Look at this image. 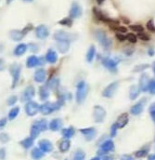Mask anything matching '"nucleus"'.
Segmentation results:
<instances>
[{"label":"nucleus","instance_id":"obj_44","mask_svg":"<svg viewBox=\"0 0 155 160\" xmlns=\"http://www.w3.org/2000/svg\"><path fill=\"white\" fill-rule=\"evenodd\" d=\"M130 29L133 30V31H136V32H139V33H141L143 32V27L139 24H136V25H130Z\"/></svg>","mask_w":155,"mask_h":160},{"label":"nucleus","instance_id":"obj_39","mask_svg":"<svg viewBox=\"0 0 155 160\" xmlns=\"http://www.w3.org/2000/svg\"><path fill=\"white\" fill-rule=\"evenodd\" d=\"M39 133H40V131H39V130H38L34 126L32 125V127H31V130H30V136H31V138L34 140L35 138H37V137H38Z\"/></svg>","mask_w":155,"mask_h":160},{"label":"nucleus","instance_id":"obj_14","mask_svg":"<svg viewBox=\"0 0 155 160\" xmlns=\"http://www.w3.org/2000/svg\"><path fill=\"white\" fill-rule=\"evenodd\" d=\"M102 64L110 71H115L116 66H117V61H115L113 59H110V58H103Z\"/></svg>","mask_w":155,"mask_h":160},{"label":"nucleus","instance_id":"obj_53","mask_svg":"<svg viewBox=\"0 0 155 160\" xmlns=\"http://www.w3.org/2000/svg\"><path fill=\"white\" fill-rule=\"evenodd\" d=\"M5 158H6V150L4 148H1L0 149V159L4 160Z\"/></svg>","mask_w":155,"mask_h":160},{"label":"nucleus","instance_id":"obj_48","mask_svg":"<svg viewBox=\"0 0 155 160\" xmlns=\"http://www.w3.org/2000/svg\"><path fill=\"white\" fill-rule=\"evenodd\" d=\"M17 101H18L17 96H10V97L8 99V104H9V105H14V104L16 103Z\"/></svg>","mask_w":155,"mask_h":160},{"label":"nucleus","instance_id":"obj_35","mask_svg":"<svg viewBox=\"0 0 155 160\" xmlns=\"http://www.w3.org/2000/svg\"><path fill=\"white\" fill-rule=\"evenodd\" d=\"M95 54H96V50H95V47L94 46H91V47L88 49L87 50V53H86V61L88 62H91L95 57Z\"/></svg>","mask_w":155,"mask_h":160},{"label":"nucleus","instance_id":"obj_38","mask_svg":"<svg viewBox=\"0 0 155 160\" xmlns=\"http://www.w3.org/2000/svg\"><path fill=\"white\" fill-rule=\"evenodd\" d=\"M59 24H61V25H64V26L71 27L73 25V20L70 17L69 18H64V19H62L61 20L59 21Z\"/></svg>","mask_w":155,"mask_h":160},{"label":"nucleus","instance_id":"obj_23","mask_svg":"<svg viewBox=\"0 0 155 160\" xmlns=\"http://www.w3.org/2000/svg\"><path fill=\"white\" fill-rule=\"evenodd\" d=\"M9 36L13 41H20L23 38L24 35H23V32L20 30H12L9 33Z\"/></svg>","mask_w":155,"mask_h":160},{"label":"nucleus","instance_id":"obj_50","mask_svg":"<svg viewBox=\"0 0 155 160\" xmlns=\"http://www.w3.org/2000/svg\"><path fill=\"white\" fill-rule=\"evenodd\" d=\"M33 29V25L32 24H28L24 29H23V31H21V32H23V35H25L29 31H31Z\"/></svg>","mask_w":155,"mask_h":160},{"label":"nucleus","instance_id":"obj_34","mask_svg":"<svg viewBox=\"0 0 155 160\" xmlns=\"http://www.w3.org/2000/svg\"><path fill=\"white\" fill-rule=\"evenodd\" d=\"M59 85V80L57 77H54V78L50 79L49 81V83L47 84V86L49 87V89H52V90H56L58 88Z\"/></svg>","mask_w":155,"mask_h":160},{"label":"nucleus","instance_id":"obj_7","mask_svg":"<svg viewBox=\"0 0 155 160\" xmlns=\"http://www.w3.org/2000/svg\"><path fill=\"white\" fill-rule=\"evenodd\" d=\"M39 105L35 102H28L25 104V112L27 113V116L29 117H34L36 113L39 112Z\"/></svg>","mask_w":155,"mask_h":160},{"label":"nucleus","instance_id":"obj_26","mask_svg":"<svg viewBox=\"0 0 155 160\" xmlns=\"http://www.w3.org/2000/svg\"><path fill=\"white\" fill-rule=\"evenodd\" d=\"M139 92H140V88L138 86H136V85L131 86L130 90H129V97H130V99L131 100H135L139 96Z\"/></svg>","mask_w":155,"mask_h":160},{"label":"nucleus","instance_id":"obj_28","mask_svg":"<svg viewBox=\"0 0 155 160\" xmlns=\"http://www.w3.org/2000/svg\"><path fill=\"white\" fill-rule=\"evenodd\" d=\"M70 146H71V142L69 139H65L63 141L60 142L59 145V149L61 153H65L67 152L69 149H70Z\"/></svg>","mask_w":155,"mask_h":160},{"label":"nucleus","instance_id":"obj_36","mask_svg":"<svg viewBox=\"0 0 155 160\" xmlns=\"http://www.w3.org/2000/svg\"><path fill=\"white\" fill-rule=\"evenodd\" d=\"M19 113H20V107L16 106V107L12 108V109L9 111V120L15 119V118L18 117Z\"/></svg>","mask_w":155,"mask_h":160},{"label":"nucleus","instance_id":"obj_31","mask_svg":"<svg viewBox=\"0 0 155 160\" xmlns=\"http://www.w3.org/2000/svg\"><path fill=\"white\" fill-rule=\"evenodd\" d=\"M44 154H45V153H44L39 147L34 148L31 152V155L33 157V159H34V160H39L40 158H42L44 156Z\"/></svg>","mask_w":155,"mask_h":160},{"label":"nucleus","instance_id":"obj_55","mask_svg":"<svg viewBox=\"0 0 155 160\" xmlns=\"http://www.w3.org/2000/svg\"><path fill=\"white\" fill-rule=\"evenodd\" d=\"M121 160H134V158L129 154H124L121 157Z\"/></svg>","mask_w":155,"mask_h":160},{"label":"nucleus","instance_id":"obj_37","mask_svg":"<svg viewBox=\"0 0 155 160\" xmlns=\"http://www.w3.org/2000/svg\"><path fill=\"white\" fill-rule=\"evenodd\" d=\"M85 154L82 150H77L73 157V160H85Z\"/></svg>","mask_w":155,"mask_h":160},{"label":"nucleus","instance_id":"obj_13","mask_svg":"<svg viewBox=\"0 0 155 160\" xmlns=\"http://www.w3.org/2000/svg\"><path fill=\"white\" fill-rule=\"evenodd\" d=\"M80 132L85 137L87 141H91L94 139L96 136V129L94 128H82L80 129Z\"/></svg>","mask_w":155,"mask_h":160},{"label":"nucleus","instance_id":"obj_63","mask_svg":"<svg viewBox=\"0 0 155 160\" xmlns=\"http://www.w3.org/2000/svg\"><path fill=\"white\" fill-rule=\"evenodd\" d=\"M102 1H104V0H98L99 4H101V2H102Z\"/></svg>","mask_w":155,"mask_h":160},{"label":"nucleus","instance_id":"obj_19","mask_svg":"<svg viewBox=\"0 0 155 160\" xmlns=\"http://www.w3.org/2000/svg\"><path fill=\"white\" fill-rule=\"evenodd\" d=\"M46 71L40 68V69H37L35 71V74H34V80L38 83H43L45 82V79H46Z\"/></svg>","mask_w":155,"mask_h":160},{"label":"nucleus","instance_id":"obj_16","mask_svg":"<svg viewBox=\"0 0 155 160\" xmlns=\"http://www.w3.org/2000/svg\"><path fill=\"white\" fill-rule=\"evenodd\" d=\"M114 143L113 141H106L104 143H102L101 147H100V151L99 154H104V153H108L110 151H114Z\"/></svg>","mask_w":155,"mask_h":160},{"label":"nucleus","instance_id":"obj_4","mask_svg":"<svg viewBox=\"0 0 155 160\" xmlns=\"http://www.w3.org/2000/svg\"><path fill=\"white\" fill-rule=\"evenodd\" d=\"M20 71H21V67L19 63H13L9 67V72L12 76V85H11L12 88H14L19 82L20 76Z\"/></svg>","mask_w":155,"mask_h":160},{"label":"nucleus","instance_id":"obj_20","mask_svg":"<svg viewBox=\"0 0 155 160\" xmlns=\"http://www.w3.org/2000/svg\"><path fill=\"white\" fill-rule=\"evenodd\" d=\"M46 61L51 64H54L57 62L58 61V54L56 53V51H54L53 50H49L47 54H46V57H45Z\"/></svg>","mask_w":155,"mask_h":160},{"label":"nucleus","instance_id":"obj_52","mask_svg":"<svg viewBox=\"0 0 155 160\" xmlns=\"http://www.w3.org/2000/svg\"><path fill=\"white\" fill-rule=\"evenodd\" d=\"M114 30H117L119 33H126L127 32V29L125 27H123V26H116Z\"/></svg>","mask_w":155,"mask_h":160},{"label":"nucleus","instance_id":"obj_8","mask_svg":"<svg viewBox=\"0 0 155 160\" xmlns=\"http://www.w3.org/2000/svg\"><path fill=\"white\" fill-rule=\"evenodd\" d=\"M118 85L119 83L118 82H114L112 84H110L102 92V95L106 98H110L114 95V93L116 92L117 90V87H118Z\"/></svg>","mask_w":155,"mask_h":160},{"label":"nucleus","instance_id":"obj_43","mask_svg":"<svg viewBox=\"0 0 155 160\" xmlns=\"http://www.w3.org/2000/svg\"><path fill=\"white\" fill-rule=\"evenodd\" d=\"M148 90L151 94H155V81H150Z\"/></svg>","mask_w":155,"mask_h":160},{"label":"nucleus","instance_id":"obj_40","mask_svg":"<svg viewBox=\"0 0 155 160\" xmlns=\"http://www.w3.org/2000/svg\"><path fill=\"white\" fill-rule=\"evenodd\" d=\"M125 37H126V39H127L129 42H131V43H136V42H137V35H135L134 34H132V33L127 34Z\"/></svg>","mask_w":155,"mask_h":160},{"label":"nucleus","instance_id":"obj_2","mask_svg":"<svg viewBox=\"0 0 155 160\" xmlns=\"http://www.w3.org/2000/svg\"><path fill=\"white\" fill-rule=\"evenodd\" d=\"M95 36L104 49L109 50L112 47V40H110V38L106 35L105 32H103L101 30H97V31H95Z\"/></svg>","mask_w":155,"mask_h":160},{"label":"nucleus","instance_id":"obj_56","mask_svg":"<svg viewBox=\"0 0 155 160\" xmlns=\"http://www.w3.org/2000/svg\"><path fill=\"white\" fill-rule=\"evenodd\" d=\"M116 38H117L119 41H124V40L126 39V37H125L124 35H121V34H117V35H116Z\"/></svg>","mask_w":155,"mask_h":160},{"label":"nucleus","instance_id":"obj_58","mask_svg":"<svg viewBox=\"0 0 155 160\" xmlns=\"http://www.w3.org/2000/svg\"><path fill=\"white\" fill-rule=\"evenodd\" d=\"M148 160H155V154H150V155H149Z\"/></svg>","mask_w":155,"mask_h":160},{"label":"nucleus","instance_id":"obj_51","mask_svg":"<svg viewBox=\"0 0 155 160\" xmlns=\"http://www.w3.org/2000/svg\"><path fill=\"white\" fill-rule=\"evenodd\" d=\"M29 49H30V50L31 51H33V52H36L37 51V50H38V47L35 45V44H30L29 45Z\"/></svg>","mask_w":155,"mask_h":160},{"label":"nucleus","instance_id":"obj_45","mask_svg":"<svg viewBox=\"0 0 155 160\" xmlns=\"http://www.w3.org/2000/svg\"><path fill=\"white\" fill-rule=\"evenodd\" d=\"M147 154H148V150H147V149H141V150L136 152L135 155H136L137 157H143V156H145Z\"/></svg>","mask_w":155,"mask_h":160},{"label":"nucleus","instance_id":"obj_9","mask_svg":"<svg viewBox=\"0 0 155 160\" xmlns=\"http://www.w3.org/2000/svg\"><path fill=\"white\" fill-rule=\"evenodd\" d=\"M34 94H35L34 87L33 86H28V87L24 89L23 95H21L20 101H21V102H30L31 99L34 96Z\"/></svg>","mask_w":155,"mask_h":160},{"label":"nucleus","instance_id":"obj_41","mask_svg":"<svg viewBox=\"0 0 155 160\" xmlns=\"http://www.w3.org/2000/svg\"><path fill=\"white\" fill-rule=\"evenodd\" d=\"M150 117H151L153 122L155 123V102L150 106Z\"/></svg>","mask_w":155,"mask_h":160},{"label":"nucleus","instance_id":"obj_25","mask_svg":"<svg viewBox=\"0 0 155 160\" xmlns=\"http://www.w3.org/2000/svg\"><path fill=\"white\" fill-rule=\"evenodd\" d=\"M128 122V115L126 113H122V115L118 117V120L116 122L117 126H118V128H124Z\"/></svg>","mask_w":155,"mask_h":160},{"label":"nucleus","instance_id":"obj_59","mask_svg":"<svg viewBox=\"0 0 155 160\" xmlns=\"http://www.w3.org/2000/svg\"><path fill=\"white\" fill-rule=\"evenodd\" d=\"M23 1H24V2H32V1H34V0H23Z\"/></svg>","mask_w":155,"mask_h":160},{"label":"nucleus","instance_id":"obj_6","mask_svg":"<svg viewBox=\"0 0 155 160\" xmlns=\"http://www.w3.org/2000/svg\"><path fill=\"white\" fill-rule=\"evenodd\" d=\"M54 39L56 41H67L71 42L74 39V35L64 32V31H57L54 34Z\"/></svg>","mask_w":155,"mask_h":160},{"label":"nucleus","instance_id":"obj_57","mask_svg":"<svg viewBox=\"0 0 155 160\" xmlns=\"http://www.w3.org/2000/svg\"><path fill=\"white\" fill-rule=\"evenodd\" d=\"M102 160H114V159H113V157H112V156L106 155V156H104V157H103V159H102Z\"/></svg>","mask_w":155,"mask_h":160},{"label":"nucleus","instance_id":"obj_33","mask_svg":"<svg viewBox=\"0 0 155 160\" xmlns=\"http://www.w3.org/2000/svg\"><path fill=\"white\" fill-rule=\"evenodd\" d=\"M150 81L149 78L146 75H143L140 78V89H142L143 91L148 90V87H149Z\"/></svg>","mask_w":155,"mask_h":160},{"label":"nucleus","instance_id":"obj_22","mask_svg":"<svg viewBox=\"0 0 155 160\" xmlns=\"http://www.w3.org/2000/svg\"><path fill=\"white\" fill-rule=\"evenodd\" d=\"M27 50V45L26 44H19L14 50V54L16 56H21L23 55Z\"/></svg>","mask_w":155,"mask_h":160},{"label":"nucleus","instance_id":"obj_11","mask_svg":"<svg viewBox=\"0 0 155 160\" xmlns=\"http://www.w3.org/2000/svg\"><path fill=\"white\" fill-rule=\"evenodd\" d=\"M35 35H36V36L39 39H45V38H47L49 35V28L46 25L41 24V25L36 27Z\"/></svg>","mask_w":155,"mask_h":160},{"label":"nucleus","instance_id":"obj_30","mask_svg":"<svg viewBox=\"0 0 155 160\" xmlns=\"http://www.w3.org/2000/svg\"><path fill=\"white\" fill-rule=\"evenodd\" d=\"M39 64V58H37L36 56H30L27 58V61H26V65L28 68H33L35 67Z\"/></svg>","mask_w":155,"mask_h":160},{"label":"nucleus","instance_id":"obj_46","mask_svg":"<svg viewBox=\"0 0 155 160\" xmlns=\"http://www.w3.org/2000/svg\"><path fill=\"white\" fill-rule=\"evenodd\" d=\"M117 129H118V126L116 123H114L112 128H110V136L112 137H114L116 135V132H117Z\"/></svg>","mask_w":155,"mask_h":160},{"label":"nucleus","instance_id":"obj_27","mask_svg":"<svg viewBox=\"0 0 155 160\" xmlns=\"http://www.w3.org/2000/svg\"><path fill=\"white\" fill-rule=\"evenodd\" d=\"M143 106H144V103H142L141 102H138L137 104H135L134 106L131 107V110H130L131 111V113H132V115H134V116L139 115V113L143 110Z\"/></svg>","mask_w":155,"mask_h":160},{"label":"nucleus","instance_id":"obj_10","mask_svg":"<svg viewBox=\"0 0 155 160\" xmlns=\"http://www.w3.org/2000/svg\"><path fill=\"white\" fill-rule=\"evenodd\" d=\"M82 15V8L80 7V5L77 2H73L72 7L70 9V12H69V16L70 18L73 19H77Z\"/></svg>","mask_w":155,"mask_h":160},{"label":"nucleus","instance_id":"obj_60","mask_svg":"<svg viewBox=\"0 0 155 160\" xmlns=\"http://www.w3.org/2000/svg\"><path fill=\"white\" fill-rule=\"evenodd\" d=\"M91 160H100V159H99V157H93V158H92Z\"/></svg>","mask_w":155,"mask_h":160},{"label":"nucleus","instance_id":"obj_29","mask_svg":"<svg viewBox=\"0 0 155 160\" xmlns=\"http://www.w3.org/2000/svg\"><path fill=\"white\" fill-rule=\"evenodd\" d=\"M74 133H75V130H74V128L73 127H69L67 128H63L61 130V134H62V136L64 137L65 139L72 138V137L74 135Z\"/></svg>","mask_w":155,"mask_h":160},{"label":"nucleus","instance_id":"obj_32","mask_svg":"<svg viewBox=\"0 0 155 160\" xmlns=\"http://www.w3.org/2000/svg\"><path fill=\"white\" fill-rule=\"evenodd\" d=\"M20 143V145L23 146L24 149H29L34 144V139H32L31 137H28V138H25L24 140L21 141Z\"/></svg>","mask_w":155,"mask_h":160},{"label":"nucleus","instance_id":"obj_1","mask_svg":"<svg viewBox=\"0 0 155 160\" xmlns=\"http://www.w3.org/2000/svg\"><path fill=\"white\" fill-rule=\"evenodd\" d=\"M88 85L85 81H81L77 85V90H76V102L77 103L81 104L85 102L86 95L88 93Z\"/></svg>","mask_w":155,"mask_h":160},{"label":"nucleus","instance_id":"obj_15","mask_svg":"<svg viewBox=\"0 0 155 160\" xmlns=\"http://www.w3.org/2000/svg\"><path fill=\"white\" fill-rule=\"evenodd\" d=\"M57 49L58 50L64 54L66 53L69 49H70V42H67V41H57Z\"/></svg>","mask_w":155,"mask_h":160},{"label":"nucleus","instance_id":"obj_3","mask_svg":"<svg viewBox=\"0 0 155 160\" xmlns=\"http://www.w3.org/2000/svg\"><path fill=\"white\" fill-rule=\"evenodd\" d=\"M60 102H45L42 105H40L39 107V112L44 116H48L50 115L51 113H53L54 111L58 110L60 108Z\"/></svg>","mask_w":155,"mask_h":160},{"label":"nucleus","instance_id":"obj_18","mask_svg":"<svg viewBox=\"0 0 155 160\" xmlns=\"http://www.w3.org/2000/svg\"><path fill=\"white\" fill-rule=\"evenodd\" d=\"M49 128L52 130V131H58L62 128V120L59 118H55L53 120L50 121V123L49 124Z\"/></svg>","mask_w":155,"mask_h":160},{"label":"nucleus","instance_id":"obj_5","mask_svg":"<svg viewBox=\"0 0 155 160\" xmlns=\"http://www.w3.org/2000/svg\"><path fill=\"white\" fill-rule=\"evenodd\" d=\"M106 117V111L104 108H102L99 105H97L94 107V111H93V117H94V121L97 123H100L105 119Z\"/></svg>","mask_w":155,"mask_h":160},{"label":"nucleus","instance_id":"obj_54","mask_svg":"<svg viewBox=\"0 0 155 160\" xmlns=\"http://www.w3.org/2000/svg\"><path fill=\"white\" fill-rule=\"evenodd\" d=\"M7 124V118H1L0 119V128H2Z\"/></svg>","mask_w":155,"mask_h":160},{"label":"nucleus","instance_id":"obj_17","mask_svg":"<svg viewBox=\"0 0 155 160\" xmlns=\"http://www.w3.org/2000/svg\"><path fill=\"white\" fill-rule=\"evenodd\" d=\"M33 126H34L40 132L41 131H45L48 129L49 125L46 119H41V120H36L33 123Z\"/></svg>","mask_w":155,"mask_h":160},{"label":"nucleus","instance_id":"obj_62","mask_svg":"<svg viewBox=\"0 0 155 160\" xmlns=\"http://www.w3.org/2000/svg\"><path fill=\"white\" fill-rule=\"evenodd\" d=\"M11 1H13V0H7V3H8V4H9Z\"/></svg>","mask_w":155,"mask_h":160},{"label":"nucleus","instance_id":"obj_49","mask_svg":"<svg viewBox=\"0 0 155 160\" xmlns=\"http://www.w3.org/2000/svg\"><path fill=\"white\" fill-rule=\"evenodd\" d=\"M147 28L150 30V31H155V27H154V24H153V21L152 20H150L148 21V24H147Z\"/></svg>","mask_w":155,"mask_h":160},{"label":"nucleus","instance_id":"obj_42","mask_svg":"<svg viewBox=\"0 0 155 160\" xmlns=\"http://www.w3.org/2000/svg\"><path fill=\"white\" fill-rule=\"evenodd\" d=\"M0 141L2 143H8L9 141V136L7 133H0Z\"/></svg>","mask_w":155,"mask_h":160},{"label":"nucleus","instance_id":"obj_47","mask_svg":"<svg viewBox=\"0 0 155 160\" xmlns=\"http://www.w3.org/2000/svg\"><path fill=\"white\" fill-rule=\"evenodd\" d=\"M139 38H140L141 40H143V41H149L150 40V36L147 35V34H145V33H143V32H141V33H139Z\"/></svg>","mask_w":155,"mask_h":160},{"label":"nucleus","instance_id":"obj_21","mask_svg":"<svg viewBox=\"0 0 155 160\" xmlns=\"http://www.w3.org/2000/svg\"><path fill=\"white\" fill-rule=\"evenodd\" d=\"M39 95H40V99L42 101H45L49 97V87L46 86H42L39 88Z\"/></svg>","mask_w":155,"mask_h":160},{"label":"nucleus","instance_id":"obj_61","mask_svg":"<svg viewBox=\"0 0 155 160\" xmlns=\"http://www.w3.org/2000/svg\"><path fill=\"white\" fill-rule=\"evenodd\" d=\"M153 72H154V74H155V62L153 63Z\"/></svg>","mask_w":155,"mask_h":160},{"label":"nucleus","instance_id":"obj_12","mask_svg":"<svg viewBox=\"0 0 155 160\" xmlns=\"http://www.w3.org/2000/svg\"><path fill=\"white\" fill-rule=\"evenodd\" d=\"M39 148L44 152V153H50L53 150V144L51 143L50 141L49 140H41L38 143Z\"/></svg>","mask_w":155,"mask_h":160},{"label":"nucleus","instance_id":"obj_24","mask_svg":"<svg viewBox=\"0 0 155 160\" xmlns=\"http://www.w3.org/2000/svg\"><path fill=\"white\" fill-rule=\"evenodd\" d=\"M93 11H94L95 16H96L99 20H102V21H104V22H108V24H110V22L113 20H110V19L107 18L99 9H96V8L93 9Z\"/></svg>","mask_w":155,"mask_h":160}]
</instances>
